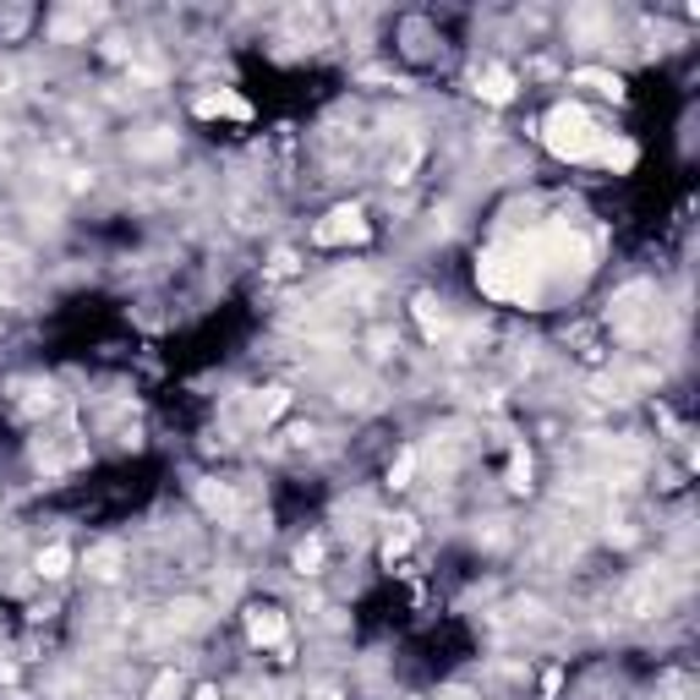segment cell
I'll return each instance as SVG.
<instances>
[{
    "label": "cell",
    "mask_w": 700,
    "mask_h": 700,
    "mask_svg": "<svg viewBox=\"0 0 700 700\" xmlns=\"http://www.w3.org/2000/svg\"><path fill=\"white\" fill-rule=\"evenodd\" d=\"M318 564H323V542L312 536V542L296 547V569H301V575H318Z\"/></svg>",
    "instance_id": "cell-9"
},
{
    "label": "cell",
    "mask_w": 700,
    "mask_h": 700,
    "mask_svg": "<svg viewBox=\"0 0 700 700\" xmlns=\"http://www.w3.org/2000/svg\"><path fill=\"white\" fill-rule=\"evenodd\" d=\"M575 83H580V87H597V93H603V99H612V104L624 99V78H618V72H603V66H580V72H575Z\"/></svg>",
    "instance_id": "cell-8"
},
{
    "label": "cell",
    "mask_w": 700,
    "mask_h": 700,
    "mask_svg": "<svg viewBox=\"0 0 700 700\" xmlns=\"http://www.w3.org/2000/svg\"><path fill=\"white\" fill-rule=\"evenodd\" d=\"M318 700H346V696H318Z\"/></svg>",
    "instance_id": "cell-13"
},
{
    "label": "cell",
    "mask_w": 700,
    "mask_h": 700,
    "mask_svg": "<svg viewBox=\"0 0 700 700\" xmlns=\"http://www.w3.org/2000/svg\"><path fill=\"white\" fill-rule=\"evenodd\" d=\"M241 629H247V646H253V651H279V657H290V612L279 608V603H247Z\"/></svg>",
    "instance_id": "cell-2"
},
{
    "label": "cell",
    "mask_w": 700,
    "mask_h": 700,
    "mask_svg": "<svg viewBox=\"0 0 700 700\" xmlns=\"http://www.w3.org/2000/svg\"><path fill=\"white\" fill-rule=\"evenodd\" d=\"M509 487H515V493H531V454H515V465H509Z\"/></svg>",
    "instance_id": "cell-10"
},
{
    "label": "cell",
    "mask_w": 700,
    "mask_h": 700,
    "mask_svg": "<svg viewBox=\"0 0 700 700\" xmlns=\"http://www.w3.org/2000/svg\"><path fill=\"white\" fill-rule=\"evenodd\" d=\"M192 700H225V696H219L214 684H203V690H197V696H192Z\"/></svg>",
    "instance_id": "cell-12"
},
{
    "label": "cell",
    "mask_w": 700,
    "mask_h": 700,
    "mask_svg": "<svg viewBox=\"0 0 700 700\" xmlns=\"http://www.w3.org/2000/svg\"><path fill=\"white\" fill-rule=\"evenodd\" d=\"M542 148L558 159V165H597V148H603V121L580 104V99H558V104H547V115H542Z\"/></svg>",
    "instance_id": "cell-1"
},
{
    "label": "cell",
    "mask_w": 700,
    "mask_h": 700,
    "mask_svg": "<svg viewBox=\"0 0 700 700\" xmlns=\"http://www.w3.org/2000/svg\"><path fill=\"white\" fill-rule=\"evenodd\" d=\"M72 564H78V553H72L66 542H50V547H39L33 575H39V580H66V575H72Z\"/></svg>",
    "instance_id": "cell-5"
},
{
    "label": "cell",
    "mask_w": 700,
    "mask_h": 700,
    "mask_svg": "<svg viewBox=\"0 0 700 700\" xmlns=\"http://www.w3.org/2000/svg\"><path fill=\"white\" fill-rule=\"evenodd\" d=\"M635 159H640V148L629 143V137H603V148H597V165L612 175H624V171H635Z\"/></svg>",
    "instance_id": "cell-7"
},
{
    "label": "cell",
    "mask_w": 700,
    "mask_h": 700,
    "mask_svg": "<svg viewBox=\"0 0 700 700\" xmlns=\"http://www.w3.org/2000/svg\"><path fill=\"white\" fill-rule=\"evenodd\" d=\"M471 83H476V99H482V104H498V110H504V104H515V93H521L515 66H504V61H482Z\"/></svg>",
    "instance_id": "cell-4"
},
{
    "label": "cell",
    "mask_w": 700,
    "mask_h": 700,
    "mask_svg": "<svg viewBox=\"0 0 700 700\" xmlns=\"http://www.w3.org/2000/svg\"><path fill=\"white\" fill-rule=\"evenodd\" d=\"M121 564H126V553L115 547V542H99V547H87L83 569L93 575V580H115L121 575Z\"/></svg>",
    "instance_id": "cell-6"
},
{
    "label": "cell",
    "mask_w": 700,
    "mask_h": 700,
    "mask_svg": "<svg viewBox=\"0 0 700 700\" xmlns=\"http://www.w3.org/2000/svg\"><path fill=\"white\" fill-rule=\"evenodd\" d=\"M171 696H181V679H175V673H165V679L154 684V696H148V700H171Z\"/></svg>",
    "instance_id": "cell-11"
},
{
    "label": "cell",
    "mask_w": 700,
    "mask_h": 700,
    "mask_svg": "<svg viewBox=\"0 0 700 700\" xmlns=\"http://www.w3.org/2000/svg\"><path fill=\"white\" fill-rule=\"evenodd\" d=\"M372 236V225H367V214L350 203V208H334L329 219H318L312 225V241L318 247H350V241H367Z\"/></svg>",
    "instance_id": "cell-3"
}]
</instances>
